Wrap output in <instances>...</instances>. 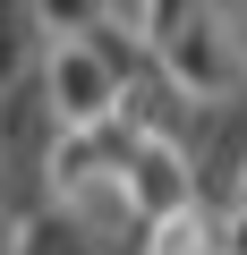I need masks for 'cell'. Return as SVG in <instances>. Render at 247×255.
I'll return each mask as SVG.
<instances>
[{"label":"cell","mask_w":247,"mask_h":255,"mask_svg":"<svg viewBox=\"0 0 247 255\" xmlns=\"http://www.w3.org/2000/svg\"><path fill=\"white\" fill-rule=\"evenodd\" d=\"M9 238H17V213H9V204H0V255H9Z\"/></svg>","instance_id":"cell-1"},{"label":"cell","mask_w":247,"mask_h":255,"mask_svg":"<svg viewBox=\"0 0 247 255\" xmlns=\"http://www.w3.org/2000/svg\"><path fill=\"white\" fill-rule=\"evenodd\" d=\"M239 213H247V170H239Z\"/></svg>","instance_id":"cell-2"}]
</instances>
